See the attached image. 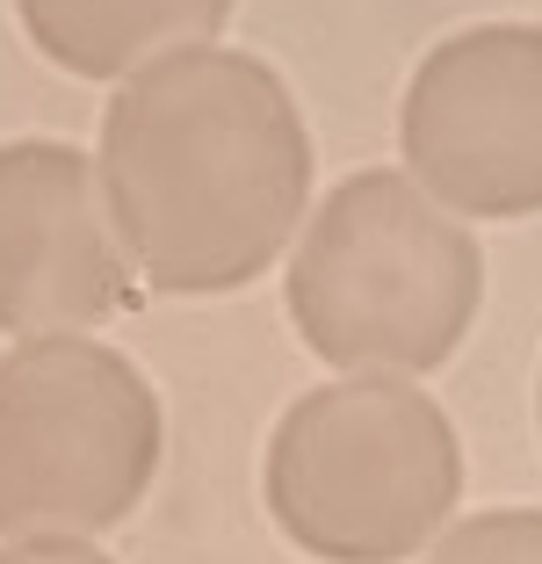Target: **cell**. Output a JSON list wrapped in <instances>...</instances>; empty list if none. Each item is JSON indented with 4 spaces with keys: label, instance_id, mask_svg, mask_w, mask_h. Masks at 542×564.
<instances>
[{
    "label": "cell",
    "instance_id": "6da1fadb",
    "mask_svg": "<svg viewBox=\"0 0 542 564\" xmlns=\"http://www.w3.org/2000/svg\"><path fill=\"white\" fill-rule=\"evenodd\" d=\"M101 188L152 290L217 297L253 282L312 196V138L275 66L174 51L101 109Z\"/></svg>",
    "mask_w": 542,
    "mask_h": 564
},
{
    "label": "cell",
    "instance_id": "7a4b0ae2",
    "mask_svg": "<svg viewBox=\"0 0 542 564\" xmlns=\"http://www.w3.org/2000/svg\"><path fill=\"white\" fill-rule=\"evenodd\" d=\"M485 297V253L405 174H355L312 210L290 268V318L355 377H420L448 362Z\"/></svg>",
    "mask_w": 542,
    "mask_h": 564
},
{
    "label": "cell",
    "instance_id": "3957f363",
    "mask_svg": "<svg viewBox=\"0 0 542 564\" xmlns=\"http://www.w3.org/2000/svg\"><path fill=\"white\" fill-rule=\"evenodd\" d=\"M463 448L420 383H326L275 420L268 514L326 564H398L448 521Z\"/></svg>",
    "mask_w": 542,
    "mask_h": 564
},
{
    "label": "cell",
    "instance_id": "277c9868",
    "mask_svg": "<svg viewBox=\"0 0 542 564\" xmlns=\"http://www.w3.org/2000/svg\"><path fill=\"white\" fill-rule=\"evenodd\" d=\"M160 470V399L101 340L0 355V535H95Z\"/></svg>",
    "mask_w": 542,
    "mask_h": 564
},
{
    "label": "cell",
    "instance_id": "5b68a950",
    "mask_svg": "<svg viewBox=\"0 0 542 564\" xmlns=\"http://www.w3.org/2000/svg\"><path fill=\"white\" fill-rule=\"evenodd\" d=\"M398 138L448 210H542V30L485 22L442 36L405 87Z\"/></svg>",
    "mask_w": 542,
    "mask_h": 564
},
{
    "label": "cell",
    "instance_id": "8992f818",
    "mask_svg": "<svg viewBox=\"0 0 542 564\" xmlns=\"http://www.w3.org/2000/svg\"><path fill=\"white\" fill-rule=\"evenodd\" d=\"M131 297V247L109 217L95 160L58 138L0 145V326L66 340Z\"/></svg>",
    "mask_w": 542,
    "mask_h": 564
},
{
    "label": "cell",
    "instance_id": "52a82bcc",
    "mask_svg": "<svg viewBox=\"0 0 542 564\" xmlns=\"http://www.w3.org/2000/svg\"><path fill=\"white\" fill-rule=\"evenodd\" d=\"M30 44L80 80H123L145 58L203 51L225 30L231 0H15Z\"/></svg>",
    "mask_w": 542,
    "mask_h": 564
},
{
    "label": "cell",
    "instance_id": "ba28073f",
    "mask_svg": "<svg viewBox=\"0 0 542 564\" xmlns=\"http://www.w3.org/2000/svg\"><path fill=\"white\" fill-rule=\"evenodd\" d=\"M427 564H542V514L507 507V514H470L463 529L442 535Z\"/></svg>",
    "mask_w": 542,
    "mask_h": 564
},
{
    "label": "cell",
    "instance_id": "9c48e42d",
    "mask_svg": "<svg viewBox=\"0 0 542 564\" xmlns=\"http://www.w3.org/2000/svg\"><path fill=\"white\" fill-rule=\"evenodd\" d=\"M0 564H116V557H101V550L58 535V543H0Z\"/></svg>",
    "mask_w": 542,
    "mask_h": 564
}]
</instances>
